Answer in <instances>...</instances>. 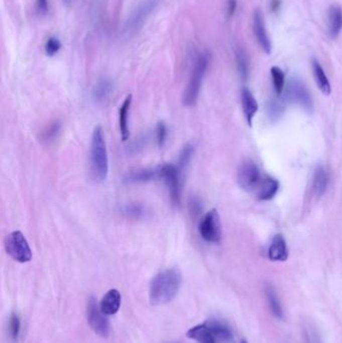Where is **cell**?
<instances>
[{
	"mask_svg": "<svg viewBox=\"0 0 342 343\" xmlns=\"http://www.w3.org/2000/svg\"><path fill=\"white\" fill-rule=\"evenodd\" d=\"M189 207H190V211L194 216H197L200 214L201 210H202V206H201V202L198 198L196 197H192L190 202H189Z\"/></svg>",
	"mask_w": 342,
	"mask_h": 343,
	"instance_id": "cell-35",
	"label": "cell"
},
{
	"mask_svg": "<svg viewBox=\"0 0 342 343\" xmlns=\"http://www.w3.org/2000/svg\"><path fill=\"white\" fill-rule=\"evenodd\" d=\"M168 138V128L164 122H159L156 127V139L158 146L163 148L167 142Z\"/></svg>",
	"mask_w": 342,
	"mask_h": 343,
	"instance_id": "cell-29",
	"label": "cell"
},
{
	"mask_svg": "<svg viewBox=\"0 0 342 343\" xmlns=\"http://www.w3.org/2000/svg\"><path fill=\"white\" fill-rule=\"evenodd\" d=\"M271 75H272L273 85H274V89L276 93L281 94L285 85V74L283 70L277 66H273L271 68Z\"/></svg>",
	"mask_w": 342,
	"mask_h": 343,
	"instance_id": "cell-25",
	"label": "cell"
},
{
	"mask_svg": "<svg viewBox=\"0 0 342 343\" xmlns=\"http://www.w3.org/2000/svg\"><path fill=\"white\" fill-rule=\"evenodd\" d=\"M132 100H133L132 94L128 95L119 109V124H120V131H121V136H122L123 141H127L130 138L129 112H130Z\"/></svg>",
	"mask_w": 342,
	"mask_h": 343,
	"instance_id": "cell-15",
	"label": "cell"
},
{
	"mask_svg": "<svg viewBox=\"0 0 342 343\" xmlns=\"http://www.w3.org/2000/svg\"><path fill=\"white\" fill-rule=\"evenodd\" d=\"M328 28L331 37H336L342 29V9L339 6H331L328 10Z\"/></svg>",
	"mask_w": 342,
	"mask_h": 343,
	"instance_id": "cell-20",
	"label": "cell"
},
{
	"mask_svg": "<svg viewBox=\"0 0 342 343\" xmlns=\"http://www.w3.org/2000/svg\"><path fill=\"white\" fill-rule=\"evenodd\" d=\"M182 283L179 270L170 268L157 274L150 285V302L153 305H163L171 302L178 294Z\"/></svg>",
	"mask_w": 342,
	"mask_h": 343,
	"instance_id": "cell-1",
	"label": "cell"
},
{
	"mask_svg": "<svg viewBox=\"0 0 342 343\" xmlns=\"http://www.w3.org/2000/svg\"><path fill=\"white\" fill-rule=\"evenodd\" d=\"M329 184V176L323 167H318L313 176V191L317 196L323 195Z\"/></svg>",
	"mask_w": 342,
	"mask_h": 343,
	"instance_id": "cell-22",
	"label": "cell"
},
{
	"mask_svg": "<svg viewBox=\"0 0 342 343\" xmlns=\"http://www.w3.org/2000/svg\"><path fill=\"white\" fill-rule=\"evenodd\" d=\"M286 96L290 101L299 104L308 111H311L313 108L311 95L306 86L299 79L292 78L290 80L287 87Z\"/></svg>",
	"mask_w": 342,
	"mask_h": 343,
	"instance_id": "cell-8",
	"label": "cell"
},
{
	"mask_svg": "<svg viewBox=\"0 0 342 343\" xmlns=\"http://www.w3.org/2000/svg\"><path fill=\"white\" fill-rule=\"evenodd\" d=\"M150 7H152V5H151V4H148V3L145 4L144 6H142V7L138 10L137 15L133 17L131 25H133L134 27H136V25H138L140 22H142V21L144 20V15L147 14V13L150 11ZM145 16H146V15H145Z\"/></svg>",
	"mask_w": 342,
	"mask_h": 343,
	"instance_id": "cell-33",
	"label": "cell"
},
{
	"mask_svg": "<svg viewBox=\"0 0 342 343\" xmlns=\"http://www.w3.org/2000/svg\"><path fill=\"white\" fill-rule=\"evenodd\" d=\"M194 151H195V148L193 145H187L184 147V149L182 150L181 154H180V157H179V162L177 164L178 168L182 171V172H185L191 159H192V156L194 154Z\"/></svg>",
	"mask_w": 342,
	"mask_h": 343,
	"instance_id": "cell-27",
	"label": "cell"
},
{
	"mask_svg": "<svg viewBox=\"0 0 342 343\" xmlns=\"http://www.w3.org/2000/svg\"><path fill=\"white\" fill-rule=\"evenodd\" d=\"M279 190V183L277 180L267 177L263 179L257 190V197L261 201H268L275 197Z\"/></svg>",
	"mask_w": 342,
	"mask_h": 343,
	"instance_id": "cell-16",
	"label": "cell"
},
{
	"mask_svg": "<svg viewBox=\"0 0 342 343\" xmlns=\"http://www.w3.org/2000/svg\"><path fill=\"white\" fill-rule=\"evenodd\" d=\"M260 171L252 161H245L238 170L237 181L239 186L246 191L253 190L260 182Z\"/></svg>",
	"mask_w": 342,
	"mask_h": 343,
	"instance_id": "cell-9",
	"label": "cell"
},
{
	"mask_svg": "<svg viewBox=\"0 0 342 343\" xmlns=\"http://www.w3.org/2000/svg\"><path fill=\"white\" fill-rule=\"evenodd\" d=\"M105 316L98 308L96 300L91 297L87 304V320L92 330L101 337H107L109 334V322Z\"/></svg>",
	"mask_w": 342,
	"mask_h": 343,
	"instance_id": "cell-7",
	"label": "cell"
},
{
	"mask_svg": "<svg viewBox=\"0 0 342 343\" xmlns=\"http://www.w3.org/2000/svg\"><path fill=\"white\" fill-rule=\"evenodd\" d=\"M61 47V43L58 40V38L56 37H49L44 45V49H45V53L48 56H53L54 54H56L59 49Z\"/></svg>",
	"mask_w": 342,
	"mask_h": 343,
	"instance_id": "cell-30",
	"label": "cell"
},
{
	"mask_svg": "<svg viewBox=\"0 0 342 343\" xmlns=\"http://www.w3.org/2000/svg\"><path fill=\"white\" fill-rule=\"evenodd\" d=\"M208 65H209L208 53H200L195 59L188 85L185 88L183 96H182V102L185 106L189 107V106H193L196 104Z\"/></svg>",
	"mask_w": 342,
	"mask_h": 343,
	"instance_id": "cell-3",
	"label": "cell"
},
{
	"mask_svg": "<svg viewBox=\"0 0 342 343\" xmlns=\"http://www.w3.org/2000/svg\"><path fill=\"white\" fill-rule=\"evenodd\" d=\"M122 213L131 219H141L146 215V209L141 204L133 203L125 205L122 208Z\"/></svg>",
	"mask_w": 342,
	"mask_h": 343,
	"instance_id": "cell-24",
	"label": "cell"
},
{
	"mask_svg": "<svg viewBox=\"0 0 342 343\" xmlns=\"http://www.w3.org/2000/svg\"><path fill=\"white\" fill-rule=\"evenodd\" d=\"M312 69H313V74H314L316 84L318 85L319 89L325 95L330 94V92H331L330 82H329L322 66L320 65V63L316 59L312 60Z\"/></svg>",
	"mask_w": 342,
	"mask_h": 343,
	"instance_id": "cell-19",
	"label": "cell"
},
{
	"mask_svg": "<svg viewBox=\"0 0 342 343\" xmlns=\"http://www.w3.org/2000/svg\"><path fill=\"white\" fill-rule=\"evenodd\" d=\"M19 329H20L19 318L16 314H12L10 317V320H9V330H10V334L13 338H16L18 336Z\"/></svg>",
	"mask_w": 342,
	"mask_h": 343,
	"instance_id": "cell-34",
	"label": "cell"
},
{
	"mask_svg": "<svg viewBox=\"0 0 342 343\" xmlns=\"http://www.w3.org/2000/svg\"><path fill=\"white\" fill-rule=\"evenodd\" d=\"M241 343H247V341H245V340H243V341H242V342H241Z\"/></svg>",
	"mask_w": 342,
	"mask_h": 343,
	"instance_id": "cell-41",
	"label": "cell"
},
{
	"mask_svg": "<svg viewBox=\"0 0 342 343\" xmlns=\"http://www.w3.org/2000/svg\"><path fill=\"white\" fill-rule=\"evenodd\" d=\"M253 27H254V32H255V35L257 37V40L260 46L267 54H269L271 52V42L267 34L266 28H265L263 15L259 10H256L254 13Z\"/></svg>",
	"mask_w": 342,
	"mask_h": 343,
	"instance_id": "cell-11",
	"label": "cell"
},
{
	"mask_svg": "<svg viewBox=\"0 0 342 343\" xmlns=\"http://www.w3.org/2000/svg\"><path fill=\"white\" fill-rule=\"evenodd\" d=\"M35 10L38 15H45L48 11V0H36Z\"/></svg>",
	"mask_w": 342,
	"mask_h": 343,
	"instance_id": "cell-36",
	"label": "cell"
},
{
	"mask_svg": "<svg viewBox=\"0 0 342 343\" xmlns=\"http://www.w3.org/2000/svg\"><path fill=\"white\" fill-rule=\"evenodd\" d=\"M241 100H242L244 117L248 125L251 127L253 119L258 110V102L255 99L252 92L248 88H243L242 94H241Z\"/></svg>",
	"mask_w": 342,
	"mask_h": 343,
	"instance_id": "cell-14",
	"label": "cell"
},
{
	"mask_svg": "<svg viewBox=\"0 0 342 343\" xmlns=\"http://www.w3.org/2000/svg\"><path fill=\"white\" fill-rule=\"evenodd\" d=\"M306 338H307L308 343H320L319 338H318V335H317L316 332H315L313 329H311V328H308V329H307Z\"/></svg>",
	"mask_w": 342,
	"mask_h": 343,
	"instance_id": "cell-37",
	"label": "cell"
},
{
	"mask_svg": "<svg viewBox=\"0 0 342 343\" xmlns=\"http://www.w3.org/2000/svg\"><path fill=\"white\" fill-rule=\"evenodd\" d=\"M112 91V83L107 78H102L98 80L92 89V97L95 102H104Z\"/></svg>",
	"mask_w": 342,
	"mask_h": 343,
	"instance_id": "cell-18",
	"label": "cell"
},
{
	"mask_svg": "<svg viewBox=\"0 0 342 343\" xmlns=\"http://www.w3.org/2000/svg\"><path fill=\"white\" fill-rule=\"evenodd\" d=\"M210 329L211 333L220 341H229L232 338V332L227 324L218 319H212L205 323Z\"/></svg>",
	"mask_w": 342,
	"mask_h": 343,
	"instance_id": "cell-17",
	"label": "cell"
},
{
	"mask_svg": "<svg viewBox=\"0 0 342 343\" xmlns=\"http://www.w3.org/2000/svg\"><path fill=\"white\" fill-rule=\"evenodd\" d=\"M146 142H147V137L143 136L139 139H136V141H134L129 147H128V152L130 154H138L140 151H142L145 146H146Z\"/></svg>",
	"mask_w": 342,
	"mask_h": 343,
	"instance_id": "cell-32",
	"label": "cell"
},
{
	"mask_svg": "<svg viewBox=\"0 0 342 343\" xmlns=\"http://www.w3.org/2000/svg\"><path fill=\"white\" fill-rule=\"evenodd\" d=\"M236 59H237V66L239 73L242 78H246L248 76V60L246 57V54L243 50L239 49L236 52Z\"/></svg>",
	"mask_w": 342,
	"mask_h": 343,
	"instance_id": "cell-28",
	"label": "cell"
},
{
	"mask_svg": "<svg viewBox=\"0 0 342 343\" xmlns=\"http://www.w3.org/2000/svg\"><path fill=\"white\" fill-rule=\"evenodd\" d=\"M278 7H279V0H273V2H272V9L276 10V9H278Z\"/></svg>",
	"mask_w": 342,
	"mask_h": 343,
	"instance_id": "cell-39",
	"label": "cell"
},
{
	"mask_svg": "<svg viewBox=\"0 0 342 343\" xmlns=\"http://www.w3.org/2000/svg\"><path fill=\"white\" fill-rule=\"evenodd\" d=\"M161 168V179L166 183L170 198L175 206H179L181 203V193L183 186L184 172H182L178 166L172 164H165L160 166Z\"/></svg>",
	"mask_w": 342,
	"mask_h": 343,
	"instance_id": "cell-5",
	"label": "cell"
},
{
	"mask_svg": "<svg viewBox=\"0 0 342 343\" xmlns=\"http://www.w3.org/2000/svg\"><path fill=\"white\" fill-rule=\"evenodd\" d=\"M187 337L199 343H216V339L206 324L197 325L187 332Z\"/></svg>",
	"mask_w": 342,
	"mask_h": 343,
	"instance_id": "cell-21",
	"label": "cell"
},
{
	"mask_svg": "<svg viewBox=\"0 0 342 343\" xmlns=\"http://www.w3.org/2000/svg\"><path fill=\"white\" fill-rule=\"evenodd\" d=\"M227 6H228L227 7V14H228V16H232L236 11V7H237L236 0H228Z\"/></svg>",
	"mask_w": 342,
	"mask_h": 343,
	"instance_id": "cell-38",
	"label": "cell"
},
{
	"mask_svg": "<svg viewBox=\"0 0 342 343\" xmlns=\"http://www.w3.org/2000/svg\"><path fill=\"white\" fill-rule=\"evenodd\" d=\"M90 173L95 182L105 181L108 174V157L106 145L100 127L92 133L90 143Z\"/></svg>",
	"mask_w": 342,
	"mask_h": 343,
	"instance_id": "cell-2",
	"label": "cell"
},
{
	"mask_svg": "<svg viewBox=\"0 0 342 343\" xmlns=\"http://www.w3.org/2000/svg\"><path fill=\"white\" fill-rule=\"evenodd\" d=\"M122 302V296L121 293L117 289H111L107 291V293L102 297L99 308L103 314L107 315H113L116 314L120 307Z\"/></svg>",
	"mask_w": 342,
	"mask_h": 343,
	"instance_id": "cell-12",
	"label": "cell"
},
{
	"mask_svg": "<svg viewBox=\"0 0 342 343\" xmlns=\"http://www.w3.org/2000/svg\"><path fill=\"white\" fill-rule=\"evenodd\" d=\"M268 257L272 261H286L288 258V249L286 241L282 235L274 236L268 251Z\"/></svg>",
	"mask_w": 342,
	"mask_h": 343,
	"instance_id": "cell-13",
	"label": "cell"
},
{
	"mask_svg": "<svg viewBox=\"0 0 342 343\" xmlns=\"http://www.w3.org/2000/svg\"><path fill=\"white\" fill-rule=\"evenodd\" d=\"M71 1H72V0H63V2H64L65 4H67V5H68V4H70V3H71Z\"/></svg>",
	"mask_w": 342,
	"mask_h": 343,
	"instance_id": "cell-40",
	"label": "cell"
},
{
	"mask_svg": "<svg viewBox=\"0 0 342 343\" xmlns=\"http://www.w3.org/2000/svg\"><path fill=\"white\" fill-rule=\"evenodd\" d=\"M4 247L6 253L19 263L29 262L32 258V252L29 244L20 231L11 232L4 241Z\"/></svg>",
	"mask_w": 342,
	"mask_h": 343,
	"instance_id": "cell-4",
	"label": "cell"
},
{
	"mask_svg": "<svg viewBox=\"0 0 342 343\" xmlns=\"http://www.w3.org/2000/svg\"><path fill=\"white\" fill-rule=\"evenodd\" d=\"M157 179H161V168L160 166L150 169H138L128 172L123 181L126 184H141L148 183Z\"/></svg>",
	"mask_w": 342,
	"mask_h": 343,
	"instance_id": "cell-10",
	"label": "cell"
},
{
	"mask_svg": "<svg viewBox=\"0 0 342 343\" xmlns=\"http://www.w3.org/2000/svg\"><path fill=\"white\" fill-rule=\"evenodd\" d=\"M61 130V123L58 121L53 122L50 126H48L41 134V141L44 143H50L57 138L58 134Z\"/></svg>",
	"mask_w": 342,
	"mask_h": 343,
	"instance_id": "cell-26",
	"label": "cell"
},
{
	"mask_svg": "<svg viewBox=\"0 0 342 343\" xmlns=\"http://www.w3.org/2000/svg\"><path fill=\"white\" fill-rule=\"evenodd\" d=\"M268 116L271 120H277L283 112V105L278 100H271L267 107Z\"/></svg>",
	"mask_w": 342,
	"mask_h": 343,
	"instance_id": "cell-31",
	"label": "cell"
},
{
	"mask_svg": "<svg viewBox=\"0 0 342 343\" xmlns=\"http://www.w3.org/2000/svg\"><path fill=\"white\" fill-rule=\"evenodd\" d=\"M199 233L208 243H219L222 239V225L216 209L210 210L199 223Z\"/></svg>",
	"mask_w": 342,
	"mask_h": 343,
	"instance_id": "cell-6",
	"label": "cell"
},
{
	"mask_svg": "<svg viewBox=\"0 0 342 343\" xmlns=\"http://www.w3.org/2000/svg\"><path fill=\"white\" fill-rule=\"evenodd\" d=\"M266 295H267V299L269 302L270 309H271L272 313L274 314V316L277 318H282L283 317V311H282V307H281L279 298H278L275 290L270 285L266 287Z\"/></svg>",
	"mask_w": 342,
	"mask_h": 343,
	"instance_id": "cell-23",
	"label": "cell"
}]
</instances>
